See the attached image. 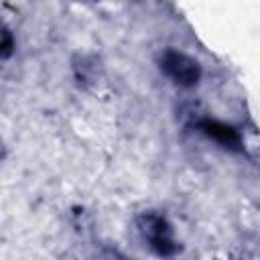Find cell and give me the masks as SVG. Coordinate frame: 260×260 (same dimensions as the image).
<instances>
[{
	"mask_svg": "<svg viewBox=\"0 0 260 260\" xmlns=\"http://www.w3.org/2000/svg\"><path fill=\"white\" fill-rule=\"evenodd\" d=\"M201 130L209 136V138H213V140H217V142H221V144H225V146H238L240 144V136H238V132L232 128V126H225V124H221V122H215V120H205L203 124H201Z\"/></svg>",
	"mask_w": 260,
	"mask_h": 260,
	"instance_id": "obj_3",
	"label": "cell"
},
{
	"mask_svg": "<svg viewBox=\"0 0 260 260\" xmlns=\"http://www.w3.org/2000/svg\"><path fill=\"white\" fill-rule=\"evenodd\" d=\"M10 51H12V39H10V32L4 30V43H2V55H4V59L10 57Z\"/></svg>",
	"mask_w": 260,
	"mask_h": 260,
	"instance_id": "obj_4",
	"label": "cell"
},
{
	"mask_svg": "<svg viewBox=\"0 0 260 260\" xmlns=\"http://www.w3.org/2000/svg\"><path fill=\"white\" fill-rule=\"evenodd\" d=\"M162 69L179 85H195L199 79V65L183 53L167 51L162 57Z\"/></svg>",
	"mask_w": 260,
	"mask_h": 260,
	"instance_id": "obj_1",
	"label": "cell"
},
{
	"mask_svg": "<svg viewBox=\"0 0 260 260\" xmlns=\"http://www.w3.org/2000/svg\"><path fill=\"white\" fill-rule=\"evenodd\" d=\"M148 238H150V246L158 252V254H171L175 252L173 240L169 236V228L165 225V221L160 217H152L148 223Z\"/></svg>",
	"mask_w": 260,
	"mask_h": 260,
	"instance_id": "obj_2",
	"label": "cell"
}]
</instances>
